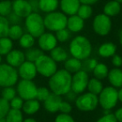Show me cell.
I'll return each mask as SVG.
<instances>
[{"mask_svg":"<svg viewBox=\"0 0 122 122\" xmlns=\"http://www.w3.org/2000/svg\"><path fill=\"white\" fill-rule=\"evenodd\" d=\"M72 74L65 69L58 70L49 78L48 86L50 91L58 95L63 96L71 90Z\"/></svg>","mask_w":122,"mask_h":122,"instance_id":"obj_1","label":"cell"},{"mask_svg":"<svg viewBox=\"0 0 122 122\" xmlns=\"http://www.w3.org/2000/svg\"><path fill=\"white\" fill-rule=\"evenodd\" d=\"M93 51V46L90 40L83 35L75 36L69 44V52L72 57L80 60L90 57Z\"/></svg>","mask_w":122,"mask_h":122,"instance_id":"obj_2","label":"cell"},{"mask_svg":"<svg viewBox=\"0 0 122 122\" xmlns=\"http://www.w3.org/2000/svg\"><path fill=\"white\" fill-rule=\"evenodd\" d=\"M99 105L105 112H110L118 104V90L111 85L104 87L98 95Z\"/></svg>","mask_w":122,"mask_h":122,"instance_id":"obj_3","label":"cell"},{"mask_svg":"<svg viewBox=\"0 0 122 122\" xmlns=\"http://www.w3.org/2000/svg\"><path fill=\"white\" fill-rule=\"evenodd\" d=\"M68 17L64 13L54 12L48 13L44 18V23L45 29L49 32H57L60 29H65L67 26Z\"/></svg>","mask_w":122,"mask_h":122,"instance_id":"obj_4","label":"cell"},{"mask_svg":"<svg viewBox=\"0 0 122 122\" xmlns=\"http://www.w3.org/2000/svg\"><path fill=\"white\" fill-rule=\"evenodd\" d=\"M77 110L81 112H92L99 106L98 95L90 92H84L78 95L75 100Z\"/></svg>","mask_w":122,"mask_h":122,"instance_id":"obj_5","label":"cell"},{"mask_svg":"<svg viewBox=\"0 0 122 122\" xmlns=\"http://www.w3.org/2000/svg\"><path fill=\"white\" fill-rule=\"evenodd\" d=\"M25 27L28 33L38 39L41 34L45 32L44 18L39 13H31L25 18Z\"/></svg>","mask_w":122,"mask_h":122,"instance_id":"obj_6","label":"cell"},{"mask_svg":"<svg viewBox=\"0 0 122 122\" xmlns=\"http://www.w3.org/2000/svg\"><path fill=\"white\" fill-rule=\"evenodd\" d=\"M34 64L38 74L45 78H49L58 70V64L48 54H42Z\"/></svg>","mask_w":122,"mask_h":122,"instance_id":"obj_7","label":"cell"},{"mask_svg":"<svg viewBox=\"0 0 122 122\" xmlns=\"http://www.w3.org/2000/svg\"><path fill=\"white\" fill-rule=\"evenodd\" d=\"M19 74L16 68L6 64H0V87L14 86L19 81Z\"/></svg>","mask_w":122,"mask_h":122,"instance_id":"obj_8","label":"cell"},{"mask_svg":"<svg viewBox=\"0 0 122 122\" xmlns=\"http://www.w3.org/2000/svg\"><path fill=\"white\" fill-rule=\"evenodd\" d=\"M38 86L35 85L33 80H21L18 81L17 86H16V91L17 95L19 97L25 100L36 99L37 95Z\"/></svg>","mask_w":122,"mask_h":122,"instance_id":"obj_9","label":"cell"},{"mask_svg":"<svg viewBox=\"0 0 122 122\" xmlns=\"http://www.w3.org/2000/svg\"><path fill=\"white\" fill-rule=\"evenodd\" d=\"M92 28L94 32L99 36H106L110 34L112 28L111 19L105 14H97L93 19Z\"/></svg>","mask_w":122,"mask_h":122,"instance_id":"obj_10","label":"cell"},{"mask_svg":"<svg viewBox=\"0 0 122 122\" xmlns=\"http://www.w3.org/2000/svg\"><path fill=\"white\" fill-rule=\"evenodd\" d=\"M89 80H90L89 73L83 70L73 74L71 80V90L76 95H80L85 92L88 86Z\"/></svg>","mask_w":122,"mask_h":122,"instance_id":"obj_11","label":"cell"},{"mask_svg":"<svg viewBox=\"0 0 122 122\" xmlns=\"http://www.w3.org/2000/svg\"><path fill=\"white\" fill-rule=\"evenodd\" d=\"M38 45L43 52H50L58 45L55 34L51 32H44L38 38Z\"/></svg>","mask_w":122,"mask_h":122,"instance_id":"obj_12","label":"cell"},{"mask_svg":"<svg viewBox=\"0 0 122 122\" xmlns=\"http://www.w3.org/2000/svg\"><path fill=\"white\" fill-rule=\"evenodd\" d=\"M18 74L21 80H33L37 76L38 72L36 70L35 64L34 62L25 60L20 66L18 68Z\"/></svg>","mask_w":122,"mask_h":122,"instance_id":"obj_13","label":"cell"},{"mask_svg":"<svg viewBox=\"0 0 122 122\" xmlns=\"http://www.w3.org/2000/svg\"><path fill=\"white\" fill-rule=\"evenodd\" d=\"M62 101H63L62 96L51 92V94L49 95V97L43 102L44 108L49 113H57V112H59V106H60V104Z\"/></svg>","mask_w":122,"mask_h":122,"instance_id":"obj_14","label":"cell"},{"mask_svg":"<svg viewBox=\"0 0 122 122\" xmlns=\"http://www.w3.org/2000/svg\"><path fill=\"white\" fill-rule=\"evenodd\" d=\"M13 4V12L20 18H26L32 12V8L27 0H14Z\"/></svg>","mask_w":122,"mask_h":122,"instance_id":"obj_15","label":"cell"},{"mask_svg":"<svg viewBox=\"0 0 122 122\" xmlns=\"http://www.w3.org/2000/svg\"><path fill=\"white\" fill-rule=\"evenodd\" d=\"M26 60L25 54L20 49H13L9 54L6 55V61L7 64L11 65L14 68L18 69L24 61Z\"/></svg>","mask_w":122,"mask_h":122,"instance_id":"obj_16","label":"cell"},{"mask_svg":"<svg viewBox=\"0 0 122 122\" xmlns=\"http://www.w3.org/2000/svg\"><path fill=\"white\" fill-rule=\"evenodd\" d=\"M80 0H61L60 9L65 15H75L80 6Z\"/></svg>","mask_w":122,"mask_h":122,"instance_id":"obj_17","label":"cell"},{"mask_svg":"<svg viewBox=\"0 0 122 122\" xmlns=\"http://www.w3.org/2000/svg\"><path fill=\"white\" fill-rule=\"evenodd\" d=\"M109 83L111 86L115 89H120L122 87V69L114 68L109 70L108 76H107Z\"/></svg>","mask_w":122,"mask_h":122,"instance_id":"obj_18","label":"cell"},{"mask_svg":"<svg viewBox=\"0 0 122 122\" xmlns=\"http://www.w3.org/2000/svg\"><path fill=\"white\" fill-rule=\"evenodd\" d=\"M85 27V20L77 14L71 15L68 18L66 28L71 33H79Z\"/></svg>","mask_w":122,"mask_h":122,"instance_id":"obj_19","label":"cell"},{"mask_svg":"<svg viewBox=\"0 0 122 122\" xmlns=\"http://www.w3.org/2000/svg\"><path fill=\"white\" fill-rule=\"evenodd\" d=\"M117 46L113 42H105L100 44L98 48V54L103 59L111 58L115 54H116Z\"/></svg>","mask_w":122,"mask_h":122,"instance_id":"obj_20","label":"cell"},{"mask_svg":"<svg viewBox=\"0 0 122 122\" xmlns=\"http://www.w3.org/2000/svg\"><path fill=\"white\" fill-rule=\"evenodd\" d=\"M40 101H39L37 99H32V100H25L24 102L22 110L26 115H33L37 112H39V110H40Z\"/></svg>","mask_w":122,"mask_h":122,"instance_id":"obj_21","label":"cell"},{"mask_svg":"<svg viewBox=\"0 0 122 122\" xmlns=\"http://www.w3.org/2000/svg\"><path fill=\"white\" fill-rule=\"evenodd\" d=\"M64 69L73 75L82 70V60L72 56L69 57L64 62Z\"/></svg>","mask_w":122,"mask_h":122,"instance_id":"obj_22","label":"cell"},{"mask_svg":"<svg viewBox=\"0 0 122 122\" xmlns=\"http://www.w3.org/2000/svg\"><path fill=\"white\" fill-rule=\"evenodd\" d=\"M49 56L56 63H63L69 58V53L65 48L61 46H56L49 52Z\"/></svg>","mask_w":122,"mask_h":122,"instance_id":"obj_23","label":"cell"},{"mask_svg":"<svg viewBox=\"0 0 122 122\" xmlns=\"http://www.w3.org/2000/svg\"><path fill=\"white\" fill-rule=\"evenodd\" d=\"M121 10V6L120 4L117 3L115 0L112 1H109L108 3L105 4V5L104 6V14L105 15L109 16V17H115V16L118 15L120 13Z\"/></svg>","mask_w":122,"mask_h":122,"instance_id":"obj_24","label":"cell"},{"mask_svg":"<svg viewBox=\"0 0 122 122\" xmlns=\"http://www.w3.org/2000/svg\"><path fill=\"white\" fill-rule=\"evenodd\" d=\"M109 68L104 63H100L98 62V64L96 65V66L95 67V69L92 71L94 77L96 79H99L100 80H103L107 79L109 74Z\"/></svg>","mask_w":122,"mask_h":122,"instance_id":"obj_25","label":"cell"},{"mask_svg":"<svg viewBox=\"0 0 122 122\" xmlns=\"http://www.w3.org/2000/svg\"><path fill=\"white\" fill-rule=\"evenodd\" d=\"M40 11L44 13H51L57 9L59 6L58 0H39Z\"/></svg>","mask_w":122,"mask_h":122,"instance_id":"obj_26","label":"cell"},{"mask_svg":"<svg viewBox=\"0 0 122 122\" xmlns=\"http://www.w3.org/2000/svg\"><path fill=\"white\" fill-rule=\"evenodd\" d=\"M104 88V85L102 80L96 79L95 77L90 79L88 82V86H87V90L94 95H98L101 92V90Z\"/></svg>","mask_w":122,"mask_h":122,"instance_id":"obj_27","label":"cell"},{"mask_svg":"<svg viewBox=\"0 0 122 122\" xmlns=\"http://www.w3.org/2000/svg\"><path fill=\"white\" fill-rule=\"evenodd\" d=\"M14 48V43L9 37L0 38V55H7Z\"/></svg>","mask_w":122,"mask_h":122,"instance_id":"obj_28","label":"cell"},{"mask_svg":"<svg viewBox=\"0 0 122 122\" xmlns=\"http://www.w3.org/2000/svg\"><path fill=\"white\" fill-rule=\"evenodd\" d=\"M7 122H23L24 120V115L22 110L10 108L5 117Z\"/></svg>","mask_w":122,"mask_h":122,"instance_id":"obj_29","label":"cell"},{"mask_svg":"<svg viewBox=\"0 0 122 122\" xmlns=\"http://www.w3.org/2000/svg\"><path fill=\"white\" fill-rule=\"evenodd\" d=\"M19 44L21 48L24 49H28L29 48H32L35 44V38L32 36L29 33L24 34L21 38L19 39Z\"/></svg>","mask_w":122,"mask_h":122,"instance_id":"obj_30","label":"cell"},{"mask_svg":"<svg viewBox=\"0 0 122 122\" xmlns=\"http://www.w3.org/2000/svg\"><path fill=\"white\" fill-rule=\"evenodd\" d=\"M25 54L26 60L30 61V62H35L42 54H44V52L39 49V47H32L29 49H26V52L24 53Z\"/></svg>","mask_w":122,"mask_h":122,"instance_id":"obj_31","label":"cell"},{"mask_svg":"<svg viewBox=\"0 0 122 122\" xmlns=\"http://www.w3.org/2000/svg\"><path fill=\"white\" fill-rule=\"evenodd\" d=\"M23 34H24V30H23L22 27L19 24L10 25L9 30V34H8V37L9 39H11L13 41L19 40Z\"/></svg>","mask_w":122,"mask_h":122,"instance_id":"obj_32","label":"cell"},{"mask_svg":"<svg viewBox=\"0 0 122 122\" xmlns=\"http://www.w3.org/2000/svg\"><path fill=\"white\" fill-rule=\"evenodd\" d=\"M77 15L80 17L82 19L85 20V19H90L93 14V9L91 8L90 5H87V4H80V8L77 12Z\"/></svg>","mask_w":122,"mask_h":122,"instance_id":"obj_33","label":"cell"},{"mask_svg":"<svg viewBox=\"0 0 122 122\" xmlns=\"http://www.w3.org/2000/svg\"><path fill=\"white\" fill-rule=\"evenodd\" d=\"M13 12V4L9 0H4L0 2V15L7 17Z\"/></svg>","mask_w":122,"mask_h":122,"instance_id":"obj_34","label":"cell"},{"mask_svg":"<svg viewBox=\"0 0 122 122\" xmlns=\"http://www.w3.org/2000/svg\"><path fill=\"white\" fill-rule=\"evenodd\" d=\"M98 64V61L95 58L89 57L87 59L82 60V70H85V72H92L96 65Z\"/></svg>","mask_w":122,"mask_h":122,"instance_id":"obj_35","label":"cell"},{"mask_svg":"<svg viewBox=\"0 0 122 122\" xmlns=\"http://www.w3.org/2000/svg\"><path fill=\"white\" fill-rule=\"evenodd\" d=\"M9 27H10V24L7 17L0 15V38L8 37Z\"/></svg>","mask_w":122,"mask_h":122,"instance_id":"obj_36","label":"cell"},{"mask_svg":"<svg viewBox=\"0 0 122 122\" xmlns=\"http://www.w3.org/2000/svg\"><path fill=\"white\" fill-rule=\"evenodd\" d=\"M70 31L67 28L63 29H60V30L55 32V37L58 40V43H65L70 39Z\"/></svg>","mask_w":122,"mask_h":122,"instance_id":"obj_37","label":"cell"},{"mask_svg":"<svg viewBox=\"0 0 122 122\" xmlns=\"http://www.w3.org/2000/svg\"><path fill=\"white\" fill-rule=\"evenodd\" d=\"M1 95H2V98L7 100L8 101H10L17 95V91L14 86L4 87V88H3Z\"/></svg>","mask_w":122,"mask_h":122,"instance_id":"obj_38","label":"cell"},{"mask_svg":"<svg viewBox=\"0 0 122 122\" xmlns=\"http://www.w3.org/2000/svg\"><path fill=\"white\" fill-rule=\"evenodd\" d=\"M50 94H51V91L49 89V87H45V86L38 87L36 99H37L39 101L44 102V100L49 97V95H50Z\"/></svg>","mask_w":122,"mask_h":122,"instance_id":"obj_39","label":"cell"},{"mask_svg":"<svg viewBox=\"0 0 122 122\" xmlns=\"http://www.w3.org/2000/svg\"><path fill=\"white\" fill-rule=\"evenodd\" d=\"M10 108L9 101L4 98H0V119L5 118Z\"/></svg>","mask_w":122,"mask_h":122,"instance_id":"obj_40","label":"cell"},{"mask_svg":"<svg viewBox=\"0 0 122 122\" xmlns=\"http://www.w3.org/2000/svg\"><path fill=\"white\" fill-rule=\"evenodd\" d=\"M54 122H75V120L70 114L59 113L54 119Z\"/></svg>","mask_w":122,"mask_h":122,"instance_id":"obj_41","label":"cell"},{"mask_svg":"<svg viewBox=\"0 0 122 122\" xmlns=\"http://www.w3.org/2000/svg\"><path fill=\"white\" fill-rule=\"evenodd\" d=\"M24 102V100H23L21 97H19V95H16L13 100H11L10 101H9V104H10V107L12 109L22 110Z\"/></svg>","mask_w":122,"mask_h":122,"instance_id":"obj_42","label":"cell"},{"mask_svg":"<svg viewBox=\"0 0 122 122\" xmlns=\"http://www.w3.org/2000/svg\"><path fill=\"white\" fill-rule=\"evenodd\" d=\"M73 110V107L70 102H69L68 100H63L61 102L60 106H59V112L64 114H70Z\"/></svg>","mask_w":122,"mask_h":122,"instance_id":"obj_43","label":"cell"},{"mask_svg":"<svg viewBox=\"0 0 122 122\" xmlns=\"http://www.w3.org/2000/svg\"><path fill=\"white\" fill-rule=\"evenodd\" d=\"M95 122H117V120L114 115V113L106 112L105 115L100 117Z\"/></svg>","mask_w":122,"mask_h":122,"instance_id":"obj_44","label":"cell"},{"mask_svg":"<svg viewBox=\"0 0 122 122\" xmlns=\"http://www.w3.org/2000/svg\"><path fill=\"white\" fill-rule=\"evenodd\" d=\"M7 19L9 20L10 25H14V24H19L22 21V18L18 16L16 14L12 12L9 16H7Z\"/></svg>","mask_w":122,"mask_h":122,"instance_id":"obj_45","label":"cell"},{"mask_svg":"<svg viewBox=\"0 0 122 122\" xmlns=\"http://www.w3.org/2000/svg\"><path fill=\"white\" fill-rule=\"evenodd\" d=\"M111 63L115 68H121L122 67V56L118 54H115L111 57Z\"/></svg>","mask_w":122,"mask_h":122,"instance_id":"obj_46","label":"cell"},{"mask_svg":"<svg viewBox=\"0 0 122 122\" xmlns=\"http://www.w3.org/2000/svg\"><path fill=\"white\" fill-rule=\"evenodd\" d=\"M29 2L30 4L31 8H32L33 13H39L40 11L39 5V0H29Z\"/></svg>","mask_w":122,"mask_h":122,"instance_id":"obj_47","label":"cell"},{"mask_svg":"<svg viewBox=\"0 0 122 122\" xmlns=\"http://www.w3.org/2000/svg\"><path fill=\"white\" fill-rule=\"evenodd\" d=\"M114 115L117 122H122V106L115 110V111L114 112Z\"/></svg>","mask_w":122,"mask_h":122,"instance_id":"obj_48","label":"cell"},{"mask_svg":"<svg viewBox=\"0 0 122 122\" xmlns=\"http://www.w3.org/2000/svg\"><path fill=\"white\" fill-rule=\"evenodd\" d=\"M77 95H76V94L74 93L72 90H70V91H69L68 93L65 95V96H66V99L69 102H71V101H75V99H76V97H77Z\"/></svg>","mask_w":122,"mask_h":122,"instance_id":"obj_49","label":"cell"},{"mask_svg":"<svg viewBox=\"0 0 122 122\" xmlns=\"http://www.w3.org/2000/svg\"><path fill=\"white\" fill-rule=\"evenodd\" d=\"M99 0H80L81 4H87V5H92L98 2Z\"/></svg>","mask_w":122,"mask_h":122,"instance_id":"obj_50","label":"cell"},{"mask_svg":"<svg viewBox=\"0 0 122 122\" xmlns=\"http://www.w3.org/2000/svg\"><path fill=\"white\" fill-rule=\"evenodd\" d=\"M118 90V100L119 102L122 103V87L120 89H117Z\"/></svg>","mask_w":122,"mask_h":122,"instance_id":"obj_51","label":"cell"},{"mask_svg":"<svg viewBox=\"0 0 122 122\" xmlns=\"http://www.w3.org/2000/svg\"><path fill=\"white\" fill-rule=\"evenodd\" d=\"M23 122H37V120L34 118H32V117H28L26 119H24Z\"/></svg>","mask_w":122,"mask_h":122,"instance_id":"obj_52","label":"cell"},{"mask_svg":"<svg viewBox=\"0 0 122 122\" xmlns=\"http://www.w3.org/2000/svg\"><path fill=\"white\" fill-rule=\"evenodd\" d=\"M119 42H120V46H121V48H122V31H121V33H120V34Z\"/></svg>","mask_w":122,"mask_h":122,"instance_id":"obj_53","label":"cell"},{"mask_svg":"<svg viewBox=\"0 0 122 122\" xmlns=\"http://www.w3.org/2000/svg\"><path fill=\"white\" fill-rule=\"evenodd\" d=\"M0 122H7V121H6L5 118H2V119H0Z\"/></svg>","mask_w":122,"mask_h":122,"instance_id":"obj_54","label":"cell"},{"mask_svg":"<svg viewBox=\"0 0 122 122\" xmlns=\"http://www.w3.org/2000/svg\"><path fill=\"white\" fill-rule=\"evenodd\" d=\"M115 1H116V2L119 3V4H122V0H115Z\"/></svg>","mask_w":122,"mask_h":122,"instance_id":"obj_55","label":"cell"},{"mask_svg":"<svg viewBox=\"0 0 122 122\" xmlns=\"http://www.w3.org/2000/svg\"><path fill=\"white\" fill-rule=\"evenodd\" d=\"M2 62V55H0V64Z\"/></svg>","mask_w":122,"mask_h":122,"instance_id":"obj_56","label":"cell"},{"mask_svg":"<svg viewBox=\"0 0 122 122\" xmlns=\"http://www.w3.org/2000/svg\"><path fill=\"white\" fill-rule=\"evenodd\" d=\"M121 69H122V67H121Z\"/></svg>","mask_w":122,"mask_h":122,"instance_id":"obj_57","label":"cell"}]
</instances>
